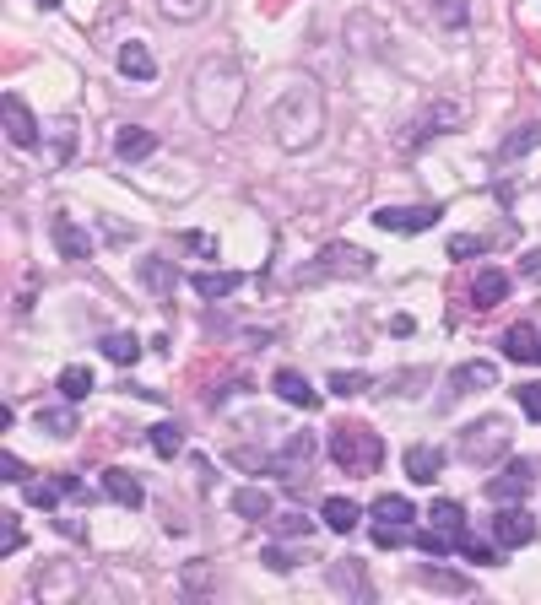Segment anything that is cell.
<instances>
[{
	"label": "cell",
	"instance_id": "1",
	"mask_svg": "<svg viewBox=\"0 0 541 605\" xmlns=\"http://www.w3.org/2000/svg\"><path fill=\"white\" fill-rule=\"evenodd\" d=\"M271 130L287 152H309V146L325 136V92L314 87L309 76H293L287 92L271 103Z\"/></svg>",
	"mask_w": 541,
	"mask_h": 605
},
{
	"label": "cell",
	"instance_id": "2",
	"mask_svg": "<svg viewBox=\"0 0 541 605\" xmlns=\"http://www.w3.org/2000/svg\"><path fill=\"white\" fill-rule=\"evenodd\" d=\"M244 103V71L233 60H206L195 71V114L206 119V130H228L239 119Z\"/></svg>",
	"mask_w": 541,
	"mask_h": 605
},
{
	"label": "cell",
	"instance_id": "3",
	"mask_svg": "<svg viewBox=\"0 0 541 605\" xmlns=\"http://www.w3.org/2000/svg\"><path fill=\"white\" fill-rule=\"evenodd\" d=\"M331 460L347 476H374L385 465V438L368 433L363 422H341V427H331Z\"/></svg>",
	"mask_w": 541,
	"mask_h": 605
},
{
	"label": "cell",
	"instance_id": "4",
	"mask_svg": "<svg viewBox=\"0 0 541 605\" xmlns=\"http://www.w3.org/2000/svg\"><path fill=\"white\" fill-rule=\"evenodd\" d=\"M509 438H514V427L504 416H482V422H471L466 433H460V460L466 465H498L509 454Z\"/></svg>",
	"mask_w": 541,
	"mask_h": 605
},
{
	"label": "cell",
	"instance_id": "5",
	"mask_svg": "<svg viewBox=\"0 0 541 605\" xmlns=\"http://www.w3.org/2000/svg\"><path fill=\"white\" fill-rule=\"evenodd\" d=\"M309 276H374V254H363L352 244H325L320 265H314Z\"/></svg>",
	"mask_w": 541,
	"mask_h": 605
},
{
	"label": "cell",
	"instance_id": "6",
	"mask_svg": "<svg viewBox=\"0 0 541 605\" xmlns=\"http://www.w3.org/2000/svg\"><path fill=\"white\" fill-rule=\"evenodd\" d=\"M439 217H444V211L433 206V200H428V206H379L374 227H385V233H428Z\"/></svg>",
	"mask_w": 541,
	"mask_h": 605
},
{
	"label": "cell",
	"instance_id": "7",
	"mask_svg": "<svg viewBox=\"0 0 541 605\" xmlns=\"http://www.w3.org/2000/svg\"><path fill=\"white\" fill-rule=\"evenodd\" d=\"M493 541L498 546H531L536 541V519L525 514V508H514V503H498V519H493Z\"/></svg>",
	"mask_w": 541,
	"mask_h": 605
},
{
	"label": "cell",
	"instance_id": "8",
	"mask_svg": "<svg viewBox=\"0 0 541 605\" xmlns=\"http://www.w3.org/2000/svg\"><path fill=\"white\" fill-rule=\"evenodd\" d=\"M6 141L17 146V152H33V146L44 141V130H38V119L28 114V103H22L17 92H6Z\"/></svg>",
	"mask_w": 541,
	"mask_h": 605
},
{
	"label": "cell",
	"instance_id": "9",
	"mask_svg": "<svg viewBox=\"0 0 541 605\" xmlns=\"http://www.w3.org/2000/svg\"><path fill=\"white\" fill-rule=\"evenodd\" d=\"M531 481H536L531 460H509L493 481H487V497H493V503H520V497L531 492Z\"/></svg>",
	"mask_w": 541,
	"mask_h": 605
},
{
	"label": "cell",
	"instance_id": "10",
	"mask_svg": "<svg viewBox=\"0 0 541 605\" xmlns=\"http://www.w3.org/2000/svg\"><path fill=\"white\" fill-rule=\"evenodd\" d=\"M152 152H157V130H147V125L114 130V157H120V163H141V157H152Z\"/></svg>",
	"mask_w": 541,
	"mask_h": 605
},
{
	"label": "cell",
	"instance_id": "11",
	"mask_svg": "<svg viewBox=\"0 0 541 605\" xmlns=\"http://www.w3.org/2000/svg\"><path fill=\"white\" fill-rule=\"evenodd\" d=\"M49 238H55V249H60V260H92V238L82 233V227H76L71 217H60L49 222Z\"/></svg>",
	"mask_w": 541,
	"mask_h": 605
},
{
	"label": "cell",
	"instance_id": "12",
	"mask_svg": "<svg viewBox=\"0 0 541 605\" xmlns=\"http://www.w3.org/2000/svg\"><path fill=\"white\" fill-rule=\"evenodd\" d=\"M120 76H130V82H152L157 76V60H152V49L141 44V38H130V44H120Z\"/></svg>",
	"mask_w": 541,
	"mask_h": 605
},
{
	"label": "cell",
	"instance_id": "13",
	"mask_svg": "<svg viewBox=\"0 0 541 605\" xmlns=\"http://www.w3.org/2000/svg\"><path fill=\"white\" fill-rule=\"evenodd\" d=\"M271 389L287 400V406H303V411H314V406H320V389H309V379H303V373H293V368H282V373H276Z\"/></svg>",
	"mask_w": 541,
	"mask_h": 605
},
{
	"label": "cell",
	"instance_id": "14",
	"mask_svg": "<svg viewBox=\"0 0 541 605\" xmlns=\"http://www.w3.org/2000/svg\"><path fill=\"white\" fill-rule=\"evenodd\" d=\"M498 384V368L493 362H460V368L450 373V389L455 395H477V389H493Z\"/></svg>",
	"mask_w": 541,
	"mask_h": 605
},
{
	"label": "cell",
	"instance_id": "15",
	"mask_svg": "<svg viewBox=\"0 0 541 605\" xmlns=\"http://www.w3.org/2000/svg\"><path fill=\"white\" fill-rule=\"evenodd\" d=\"M195 287V298H206V303H217V298H233V292L244 287V271H201L190 281Z\"/></svg>",
	"mask_w": 541,
	"mask_h": 605
},
{
	"label": "cell",
	"instance_id": "16",
	"mask_svg": "<svg viewBox=\"0 0 541 605\" xmlns=\"http://www.w3.org/2000/svg\"><path fill=\"white\" fill-rule=\"evenodd\" d=\"M65 492H82L71 470H60V476H49V481H33V487H28V503L49 514V508H60V497H65Z\"/></svg>",
	"mask_w": 541,
	"mask_h": 605
},
{
	"label": "cell",
	"instance_id": "17",
	"mask_svg": "<svg viewBox=\"0 0 541 605\" xmlns=\"http://www.w3.org/2000/svg\"><path fill=\"white\" fill-rule=\"evenodd\" d=\"M103 492H109V497H114V503H120V508H141V503H147V492H141V481L130 476V470H120V465H114V470H103Z\"/></svg>",
	"mask_w": 541,
	"mask_h": 605
},
{
	"label": "cell",
	"instance_id": "18",
	"mask_svg": "<svg viewBox=\"0 0 541 605\" xmlns=\"http://www.w3.org/2000/svg\"><path fill=\"white\" fill-rule=\"evenodd\" d=\"M428 519H433V530H444V535H450V541H455V551H460V541H466V535H471V524H466V508H460V503H450V497H439Z\"/></svg>",
	"mask_w": 541,
	"mask_h": 605
},
{
	"label": "cell",
	"instance_id": "19",
	"mask_svg": "<svg viewBox=\"0 0 541 605\" xmlns=\"http://www.w3.org/2000/svg\"><path fill=\"white\" fill-rule=\"evenodd\" d=\"M504 298H509V276L493 271V265L477 271V281H471V303H477V308H498Z\"/></svg>",
	"mask_w": 541,
	"mask_h": 605
},
{
	"label": "cell",
	"instance_id": "20",
	"mask_svg": "<svg viewBox=\"0 0 541 605\" xmlns=\"http://www.w3.org/2000/svg\"><path fill=\"white\" fill-rule=\"evenodd\" d=\"M439 470H444V454L433 443H412L406 449V476L412 481H439Z\"/></svg>",
	"mask_w": 541,
	"mask_h": 605
},
{
	"label": "cell",
	"instance_id": "21",
	"mask_svg": "<svg viewBox=\"0 0 541 605\" xmlns=\"http://www.w3.org/2000/svg\"><path fill=\"white\" fill-rule=\"evenodd\" d=\"M504 352H509L514 362H531V368H536V362H541V335H536L531 325H509V330H504Z\"/></svg>",
	"mask_w": 541,
	"mask_h": 605
},
{
	"label": "cell",
	"instance_id": "22",
	"mask_svg": "<svg viewBox=\"0 0 541 605\" xmlns=\"http://www.w3.org/2000/svg\"><path fill=\"white\" fill-rule=\"evenodd\" d=\"M455 125H460V103H433V109L417 119V136L422 141H428V136H450Z\"/></svg>",
	"mask_w": 541,
	"mask_h": 605
},
{
	"label": "cell",
	"instance_id": "23",
	"mask_svg": "<svg viewBox=\"0 0 541 605\" xmlns=\"http://www.w3.org/2000/svg\"><path fill=\"white\" fill-rule=\"evenodd\" d=\"M320 519L331 524L336 535H352V530H358V503H352V497H325Z\"/></svg>",
	"mask_w": 541,
	"mask_h": 605
},
{
	"label": "cell",
	"instance_id": "24",
	"mask_svg": "<svg viewBox=\"0 0 541 605\" xmlns=\"http://www.w3.org/2000/svg\"><path fill=\"white\" fill-rule=\"evenodd\" d=\"M98 346H103V357H109L114 368H130V362L141 357V341H136V335H130V330H114V335H103Z\"/></svg>",
	"mask_w": 541,
	"mask_h": 605
},
{
	"label": "cell",
	"instance_id": "25",
	"mask_svg": "<svg viewBox=\"0 0 541 605\" xmlns=\"http://www.w3.org/2000/svg\"><path fill=\"white\" fill-rule=\"evenodd\" d=\"M374 519H385V524H412L417 508H412V497H401V492H379V497H374Z\"/></svg>",
	"mask_w": 541,
	"mask_h": 605
},
{
	"label": "cell",
	"instance_id": "26",
	"mask_svg": "<svg viewBox=\"0 0 541 605\" xmlns=\"http://www.w3.org/2000/svg\"><path fill=\"white\" fill-rule=\"evenodd\" d=\"M141 281H147L157 298H168V292L179 287V271H174L168 260H141Z\"/></svg>",
	"mask_w": 541,
	"mask_h": 605
},
{
	"label": "cell",
	"instance_id": "27",
	"mask_svg": "<svg viewBox=\"0 0 541 605\" xmlns=\"http://www.w3.org/2000/svg\"><path fill=\"white\" fill-rule=\"evenodd\" d=\"M147 443H152V454H163V460H174V454L184 449V427H179V422H157L152 433H147Z\"/></svg>",
	"mask_w": 541,
	"mask_h": 605
},
{
	"label": "cell",
	"instance_id": "28",
	"mask_svg": "<svg viewBox=\"0 0 541 605\" xmlns=\"http://www.w3.org/2000/svg\"><path fill=\"white\" fill-rule=\"evenodd\" d=\"M233 514H239V519H266L271 514V497L260 492V487H239V492H233Z\"/></svg>",
	"mask_w": 541,
	"mask_h": 605
},
{
	"label": "cell",
	"instance_id": "29",
	"mask_svg": "<svg viewBox=\"0 0 541 605\" xmlns=\"http://www.w3.org/2000/svg\"><path fill=\"white\" fill-rule=\"evenodd\" d=\"M536 146H541V125H525V130H514V136L498 146V157H504V163H514V157L536 152Z\"/></svg>",
	"mask_w": 541,
	"mask_h": 605
},
{
	"label": "cell",
	"instance_id": "30",
	"mask_svg": "<svg viewBox=\"0 0 541 605\" xmlns=\"http://www.w3.org/2000/svg\"><path fill=\"white\" fill-rule=\"evenodd\" d=\"M60 395L71 400V406H76V400H87L92 395V373L87 368H65L60 373Z\"/></svg>",
	"mask_w": 541,
	"mask_h": 605
},
{
	"label": "cell",
	"instance_id": "31",
	"mask_svg": "<svg viewBox=\"0 0 541 605\" xmlns=\"http://www.w3.org/2000/svg\"><path fill=\"white\" fill-rule=\"evenodd\" d=\"M422 584L428 589H444V595H471V584L460 573H444V568H422Z\"/></svg>",
	"mask_w": 541,
	"mask_h": 605
},
{
	"label": "cell",
	"instance_id": "32",
	"mask_svg": "<svg viewBox=\"0 0 541 605\" xmlns=\"http://www.w3.org/2000/svg\"><path fill=\"white\" fill-rule=\"evenodd\" d=\"M33 422L44 427L49 438H71V433H76V411H38Z\"/></svg>",
	"mask_w": 541,
	"mask_h": 605
},
{
	"label": "cell",
	"instance_id": "33",
	"mask_svg": "<svg viewBox=\"0 0 541 605\" xmlns=\"http://www.w3.org/2000/svg\"><path fill=\"white\" fill-rule=\"evenodd\" d=\"M412 546L422 551V557H450V551H455V541H450L444 530H417V535H412Z\"/></svg>",
	"mask_w": 541,
	"mask_h": 605
},
{
	"label": "cell",
	"instance_id": "34",
	"mask_svg": "<svg viewBox=\"0 0 541 605\" xmlns=\"http://www.w3.org/2000/svg\"><path fill=\"white\" fill-rule=\"evenodd\" d=\"M331 389L336 395H363V389H374V379L358 373V368H341V373H331Z\"/></svg>",
	"mask_w": 541,
	"mask_h": 605
},
{
	"label": "cell",
	"instance_id": "35",
	"mask_svg": "<svg viewBox=\"0 0 541 605\" xmlns=\"http://www.w3.org/2000/svg\"><path fill=\"white\" fill-rule=\"evenodd\" d=\"M374 546H379V551L412 546V530H406V524H374Z\"/></svg>",
	"mask_w": 541,
	"mask_h": 605
},
{
	"label": "cell",
	"instance_id": "36",
	"mask_svg": "<svg viewBox=\"0 0 541 605\" xmlns=\"http://www.w3.org/2000/svg\"><path fill=\"white\" fill-rule=\"evenodd\" d=\"M157 6H163V17H174V22L206 17V0H157Z\"/></svg>",
	"mask_w": 541,
	"mask_h": 605
},
{
	"label": "cell",
	"instance_id": "37",
	"mask_svg": "<svg viewBox=\"0 0 541 605\" xmlns=\"http://www.w3.org/2000/svg\"><path fill=\"white\" fill-rule=\"evenodd\" d=\"M460 557H466V562H482V568H493L498 551H493V546H482L477 535H466V541H460Z\"/></svg>",
	"mask_w": 541,
	"mask_h": 605
},
{
	"label": "cell",
	"instance_id": "38",
	"mask_svg": "<svg viewBox=\"0 0 541 605\" xmlns=\"http://www.w3.org/2000/svg\"><path fill=\"white\" fill-rule=\"evenodd\" d=\"M260 562H266L271 573H293V568H298V557H293L287 546H266V551H260Z\"/></svg>",
	"mask_w": 541,
	"mask_h": 605
},
{
	"label": "cell",
	"instance_id": "39",
	"mask_svg": "<svg viewBox=\"0 0 541 605\" xmlns=\"http://www.w3.org/2000/svg\"><path fill=\"white\" fill-rule=\"evenodd\" d=\"M514 400L525 406V416H531V422H541V384H520V389H514Z\"/></svg>",
	"mask_w": 541,
	"mask_h": 605
},
{
	"label": "cell",
	"instance_id": "40",
	"mask_svg": "<svg viewBox=\"0 0 541 605\" xmlns=\"http://www.w3.org/2000/svg\"><path fill=\"white\" fill-rule=\"evenodd\" d=\"M17 546H22V524H17V514H6V524H0V557H11Z\"/></svg>",
	"mask_w": 541,
	"mask_h": 605
},
{
	"label": "cell",
	"instance_id": "41",
	"mask_svg": "<svg viewBox=\"0 0 541 605\" xmlns=\"http://www.w3.org/2000/svg\"><path fill=\"white\" fill-rule=\"evenodd\" d=\"M71 152H76V130L55 125V163H71Z\"/></svg>",
	"mask_w": 541,
	"mask_h": 605
},
{
	"label": "cell",
	"instance_id": "42",
	"mask_svg": "<svg viewBox=\"0 0 541 605\" xmlns=\"http://www.w3.org/2000/svg\"><path fill=\"white\" fill-rule=\"evenodd\" d=\"M228 460L239 465V470H266V465H271V460H266V454H260V449H233Z\"/></svg>",
	"mask_w": 541,
	"mask_h": 605
},
{
	"label": "cell",
	"instance_id": "43",
	"mask_svg": "<svg viewBox=\"0 0 541 605\" xmlns=\"http://www.w3.org/2000/svg\"><path fill=\"white\" fill-rule=\"evenodd\" d=\"M0 470H6V481H11V487H22V481H28V465H22V460H17V454H11V449L0 454Z\"/></svg>",
	"mask_w": 541,
	"mask_h": 605
},
{
	"label": "cell",
	"instance_id": "44",
	"mask_svg": "<svg viewBox=\"0 0 541 605\" xmlns=\"http://www.w3.org/2000/svg\"><path fill=\"white\" fill-rule=\"evenodd\" d=\"M282 535H309L314 530V519H303V514H282V519H271Z\"/></svg>",
	"mask_w": 541,
	"mask_h": 605
},
{
	"label": "cell",
	"instance_id": "45",
	"mask_svg": "<svg viewBox=\"0 0 541 605\" xmlns=\"http://www.w3.org/2000/svg\"><path fill=\"white\" fill-rule=\"evenodd\" d=\"M184 249H190V254H206V260H217V238H206V233H184Z\"/></svg>",
	"mask_w": 541,
	"mask_h": 605
},
{
	"label": "cell",
	"instance_id": "46",
	"mask_svg": "<svg viewBox=\"0 0 541 605\" xmlns=\"http://www.w3.org/2000/svg\"><path fill=\"white\" fill-rule=\"evenodd\" d=\"M482 249H487L482 238H466V233L450 238V260H466V254H482Z\"/></svg>",
	"mask_w": 541,
	"mask_h": 605
},
{
	"label": "cell",
	"instance_id": "47",
	"mask_svg": "<svg viewBox=\"0 0 541 605\" xmlns=\"http://www.w3.org/2000/svg\"><path fill=\"white\" fill-rule=\"evenodd\" d=\"M520 271L531 276V281H541V249H531V254H525V260H520Z\"/></svg>",
	"mask_w": 541,
	"mask_h": 605
},
{
	"label": "cell",
	"instance_id": "48",
	"mask_svg": "<svg viewBox=\"0 0 541 605\" xmlns=\"http://www.w3.org/2000/svg\"><path fill=\"white\" fill-rule=\"evenodd\" d=\"M38 6H44V11H55V6H60V0H38Z\"/></svg>",
	"mask_w": 541,
	"mask_h": 605
}]
</instances>
